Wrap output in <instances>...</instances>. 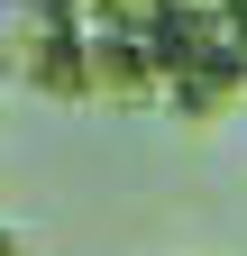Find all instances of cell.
<instances>
[{"instance_id": "1", "label": "cell", "mask_w": 247, "mask_h": 256, "mask_svg": "<svg viewBox=\"0 0 247 256\" xmlns=\"http://www.w3.org/2000/svg\"><path fill=\"white\" fill-rule=\"evenodd\" d=\"M0 256H28V238H18V229H10V220H0Z\"/></svg>"}, {"instance_id": "2", "label": "cell", "mask_w": 247, "mask_h": 256, "mask_svg": "<svg viewBox=\"0 0 247 256\" xmlns=\"http://www.w3.org/2000/svg\"><path fill=\"white\" fill-rule=\"evenodd\" d=\"M0 92H10V64H0Z\"/></svg>"}]
</instances>
